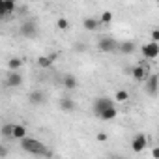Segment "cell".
Listing matches in <instances>:
<instances>
[{
    "label": "cell",
    "mask_w": 159,
    "mask_h": 159,
    "mask_svg": "<svg viewBox=\"0 0 159 159\" xmlns=\"http://www.w3.org/2000/svg\"><path fill=\"white\" fill-rule=\"evenodd\" d=\"M21 84H23L21 73L10 69V73H8V77H6V86H8V88H17V86H21Z\"/></svg>",
    "instance_id": "cell-4"
},
{
    "label": "cell",
    "mask_w": 159,
    "mask_h": 159,
    "mask_svg": "<svg viewBox=\"0 0 159 159\" xmlns=\"http://www.w3.org/2000/svg\"><path fill=\"white\" fill-rule=\"evenodd\" d=\"M6 153H8V152H6V148H2V150H0V159H2V157H6Z\"/></svg>",
    "instance_id": "cell-28"
},
{
    "label": "cell",
    "mask_w": 159,
    "mask_h": 159,
    "mask_svg": "<svg viewBox=\"0 0 159 159\" xmlns=\"http://www.w3.org/2000/svg\"><path fill=\"white\" fill-rule=\"evenodd\" d=\"M60 109L64 112H71V111H75V101L71 98H62L60 99Z\"/></svg>",
    "instance_id": "cell-13"
},
{
    "label": "cell",
    "mask_w": 159,
    "mask_h": 159,
    "mask_svg": "<svg viewBox=\"0 0 159 159\" xmlns=\"http://www.w3.org/2000/svg\"><path fill=\"white\" fill-rule=\"evenodd\" d=\"M142 54L144 58H157L159 56V43L157 41H150L142 47Z\"/></svg>",
    "instance_id": "cell-7"
},
{
    "label": "cell",
    "mask_w": 159,
    "mask_h": 159,
    "mask_svg": "<svg viewBox=\"0 0 159 159\" xmlns=\"http://www.w3.org/2000/svg\"><path fill=\"white\" fill-rule=\"evenodd\" d=\"M73 49H75V52L83 54V52L86 51V45H84V43H75V45H73Z\"/></svg>",
    "instance_id": "cell-23"
},
{
    "label": "cell",
    "mask_w": 159,
    "mask_h": 159,
    "mask_svg": "<svg viewBox=\"0 0 159 159\" xmlns=\"http://www.w3.org/2000/svg\"><path fill=\"white\" fill-rule=\"evenodd\" d=\"M13 2H19V0H13Z\"/></svg>",
    "instance_id": "cell-29"
},
{
    "label": "cell",
    "mask_w": 159,
    "mask_h": 159,
    "mask_svg": "<svg viewBox=\"0 0 159 159\" xmlns=\"http://www.w3.org/2000/svg\"><path fill=\"white\" fill-rule=\"evenodd\" d=\"M19 32H21L23 38H26V39H34V38L38 36V25H36L34 21H25V23L21 25Z\"/></svg>",
    "instance_id": "cell-3"
},
{
    "label": "cell",
    "mask_w": 159,
    "mask_h": 159,
    "mask_svg": "<svg viewBox=\"0 0 159 159\" xmlns=\"http://www.w3.org/2000/svg\"><path fill=\"white\" fill-rule=\"evenodd\" d=\"M159 90V75H150V79L146 81V94L155 96Z\"/></svg>",
    "instance_id": "cell-8"
},
{
    "label": "cell",
    "mask_w": 159,
    "mask_h": 159,
    "mask_svg": "<svg viewBox=\"0 0 159 159\" xmlns=\"http://www.w3.org/2000/svg\"><path fill=\"white\" fill-rule=\"evenodd\" d=\"M62 84H64V88H67V90H75V88L79 86V81H77L75 75H66V77L62 79Z\"/></svg>",
    "instance_id": "cell-11"
},
{
    "label": "cell",
    "mask_w": 159,
    "mask_h": 159,
    "mask_svg": "<svg viewBox=\"0 0 159 159\" xmlns=\"http://www.w3.org/2000/svg\"><path fill=\"white\" fill-rule=\"evenodd\" d=\"M101 25H111V21H112V13L111 11H103V15H101Z\"/></svg>",
    "instance_id": "cell-21"
},
{
    "label": "cell",
    "mask_w": 159,
    "mask_h": 159,
    "mask_svg": "<svg viewBox=\"0 0 159 159\" xmlns=\"http://www.w3.org/2000/svg\"><path fill=\"white\" fill-rule=\"evenodd\" d=\"M127 98H129V94H127L125 90H118V92H116V96H114V99H116V101H120V103H122V101H127Z\"/></svg>",
    "instance_id": "cell-20"
},
{
    "label": "cell",
    "mask_w": 159,
    "mask_h": 159,
    "mask_svg": "<svg viewBox=\"0 0 159 159\" xmlns=\"http://www.w3.org/2000/svg\"><path fill=\"white\" fill-rule=\"evenodd\" d=\"M150 39H152V41H157V43H159V28L152 30V36H150Z\"/></svg>",
    "instance_id": "cell-25"
},
{
    "label": "cell",
    "mask_w": 159,
    "mask_h": 159,
    "mask_svg": "<svg viewBox=\"0 0 159 159\" xmlns=\"http://www.w3.org/2000/svg\"><path fill=\"white\" fill-rule=\"evenodd\" d=\"M21 58H10V62H8V69H13V71H17L19 67H21Z\"/></svg>",
    "instance_id": "cell-19"
},
{
    "label": "cell",
    "mask_w": 159,
    "mask_h": 159,
    "mask_svg": "<svg viewBox=\"0 0 159 159\" xmlns=\"http://www.w3.org/2000/svg\"><path fill=\"white\" fill-rule=\"evenodd\" d=\"M21 148H23L25 152H28L30 155H43V157H51V155H52L41 140L32 139V137H25V139H21Z\"/></svg>",
    "instance_id": "cell-1"
},
{
    "label": "cell",
    "mask_w": 159,
    "mask_h": 159,
    "mask_svg": "<svg viewBox=\"0 0 159 159\" xmlns=\"http://www.w3.org/2000/svg\"><path fill=\"white\" fill-rule=\"evenodd\" d=\"M47 99V96H45V92H41V90H32L30 94H28V103H32V105H39V103H43Z\"/></svg>",
    "instance_id": "cell-10"
},
{
    "label": "cell",
    "mask_w": 159,
    "mask_h": 159,
    "mask_svg": "<svg viewBox=\"0 0 159 159\" xmlns=\"http://www.w3.org/2000/svg\"><path fill=\"white\" fill-rule=\"evenodd\" d=\"M116 114H118V111H116V107L112 105V107L105 109V111L99 114V118H101V120H114V118H116Z\"/></svg>",
    "instance_id": "cell-15"
},
{
    "label": "cell",
    "mask_w": 159,
    "mask_h": 159,
    "mask_svg": "<svg viewBox=\"0 0 159 159\" xmlns=\"http://www.w3.org/2000/svg\"><path fill=\"white\" fill-rule=\"evenodd\" d=\"M98 140L99 142H105L107 140V133H98Z\"/></svg>",
    "instance_id": "cell-26"
},
{
    "label": "cell",
    "mask_w": 159,
    "mask_h": 159,
    "mask_svg": "<svg viewBox=\"0 0 159 159\" xmlns=\"http://www.w3.org/2000/svg\"><path fill=\"white\" fill-rule=\"evenodd\" d=\"M118 51H120V54H131V52H135V43L133 41H120Z\"/></svg>",
    "instance_id": "cell-12"
},
{
    "label": "cell",
    "mask_w": 159,
    "mask_h": 159,
    "mask_svg": "<svg viewBox=\"0 0 159 159\" xmlns=\"http://www.w3.org/2000/svg\"><path fill=\"white\" fill-rule=\"evenodd\" d=\"M152 155H153L155 159H159V148H153V152H152Z\"/></svg>",
    "instance_id": "cell-27"
},
{
    "label": "cell",
    "mask_w": 159,
    "mask_h": 159,
    "mask_svg": "<svg viewBox=\"0 0 159 159\" xmlns=\"http://www.w3.org/2000/svg\"><path fill=\"white\" fill-rule=\"evenodd\" d=\"M114 103H112V99H109V98H98L96 101H94V114H101L105 109H109V107H112Z\"/></svg>",
    "instance_id": "cell-5"
},
{
    "label": "cell",
    "mask_w": 159,
    "mask_h": 159,
    "mask_svg": "<svg viewBox=\"0 0 159 159\" xmlns=\"http://www.w3.org/2000/svg\"><path fill=\"white\" fill-rule=\"evenodd\" d=\"M56 26H58L60 30H66V28L69 26V23H67V19H64V17H60V19L56 21Z\"/></svg>",
    "instance_id": "cell-22"
},
{
    "label": "cell",
    "mask_w": 159,
    "mask_h": 159,
    "mask_svg": "<svg viewBox=\"0 0 159 159\" xmlns=\"http://www.w3.org/2000/svg\"><path fill=\"white\" fill-rule=\"evenodd\" d=\"M11 137L13 139H25L26 137V127L25 125H21V124H13V131H11Z\"/></svg>",
    "instance_id": "cell-14"
},
{
    "label": "cell",
    "mask_w": 159,
    "mask_h": 159,
    "mask_svg": "<svg viewBox=\"0 0 159 159\" xmlns=\"http://www.w3.org/2000/svg\"><path fill=\"white\" fill-rule=\"evenodd\" d=\"M146 144H148V137H146L144 133L135 135L133 140H131V148H133V152H142V150L146 148Z\"/></svg>",
    "instance_id": "cell-6"
},
{
    "label": "cell",
    "mask_w": 159,
    "mask_h": 159,
    "mask_svg": "<svg viewBox=\"0 0 159 159\" xmlns=\"http://www.w3.org/2000/svg\"><path fill=\"white\" fill-rule=\"evenodd\" d=\"M17 10V2L13 0H0V13L2 15H10Z\"/></svg>",
    "instance_id": "cell-9"
},
{
    "label": "cell",
    "mask_w": 159,
    "mask_h": 159,
    "mask_svg": "<svg viewBox=\"0 0 159 159\" xmlns=\"http://www.w3.org/2000/svg\"><path fill=\"white\" fill-rule=\"evenodd\" d=\"M99 25H101V21H98V19H92V17H86V19L83 21V26H84L86 30H96Z\"/></svg>",
    "instance_id": "cell-17"
},
{
    "label": "cell",
    "mask_w": 159,
    "mask_h": 159,
    "mask_svg": "<svg viewBox=\"0 0 159 159\" xmlns=\"http://www.w3.org/2000/svg\"><path fill=\"white\" fill-rule=\"evenodd\" d=\"M11 131H13V124H11V125L8 124V125H4V127H2V133H4L6 137H11Z\"/></svg>",
    "instance_id": "cell-24"
},
{
    "label": "cell",
    "mask_w": 159,
    "mask_h": 159,
    "mask_svg": "<svg viewBox=\"0 0 159 159\" xmlns=\"http://www.w3.org/2000/svg\"><path fill=\"white\" fill-rule=\"evenodd\" d=\"M131 75H133L135 81H144V77H146V69H144L142 66H135V67L131 69Z\"/></svg>",
    "instance_id": "cell-16"
},
{
    "label": "cell",
    "mask_w": 159,
    "mask_h": 159,
    "mask_svg": "<svg viewBox=\"0 0 159 159\" xmlns=\"http://www.w3.org/2000/svg\"><path fill=\"white\" fill-rule=\"evenodd\" d=\"M98 47H99V51H101V52L109 54V52H116V51H118V47H120V43H118L114 38H111V36H107V38L103 36V38H99Z\"/></svg>",
    "instance_id": "cell-2"
},
{
    "label": "cell",
    "mask_w": 159,
    "mask_h": 159,
    "mask_svg": "<svg viewBox=\"0 0 159 159\" xmlns=\"http://www.w3.org/2000/svg\"><path fill=\"white\" fill-rule=\"evenodd\" d=\"M52 62H54V60L51 58V54H49V56H39V58H38V66H39V67H43V69L51 67V66H52Z\"/></svg>",
    "instance_id": "cell-18"
}]
</instances>
